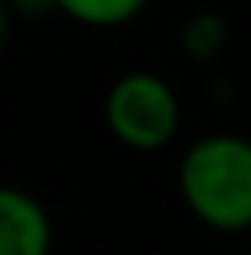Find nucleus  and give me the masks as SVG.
<instances>
[{
  "label": "nucleus",
  "instance_id": "obj_1",
  "mask_svg": "<svg viewBox=\"0 0 251 255\" xmlns=\"http://www.w3.org/2000/svg\"><path fill=\"white\" fill-rule=\"evenodd\" d=\"M177 192L207 230H251V137L229 129L196 137L181 155Z\"/></svg>",
  "mask_w": 251,
  "mask_h": 255
},
{
  "label": "nucleus",
  "instance_id": "obj_2",
  "mask_svg": "<svg viewBox=\"0 0 251 255\" xmlns=\"http://www.w3.org/2000/svg\"><path fill=\"white\" fill-rule=\"evenodd\" d=\"M103 122L129 152H163L181 129L177 89L155 70H126L107 85Z\"/></svg>",
  "mask_w": 251,
  "mask_h": 255
},
{
  "label": "nucleus",
  "instance_id": "obj_3",
  "mask_svg": "<svg viewBox=\"0 0 251 255\" xmlns=\"http://www.w3.org/2000/svg\"><path fill=\"white\" fill-rule=\"evenodd\" d=\"M52 218L37 196L19 185H0V255H48Z\"/></svg>",
  "mask_w": 251,
  "mask_h": 255
},
{
  "label": "nucleus",
  "instance_id": "obj_4",
  "mask_svg": "<svg viewBox=\"0 0 251 255\" xmlns=\"http://www.w3.org/2000/svg\"><path fill=\"white\" fill-rule=\"evenodd\" d=\"M148 7V0H56V11L89 30H118L129 26Z\"/></svg>",
  "mask_w": 251,
  "mask_h": 255
},
{
  "label": "nucleus",
  "instance_id": "obj_5",
  "mask_svg": "<svg viewBox=\"0 0 251 255\" xmlns=\"http://www.w3.org/2000/svg\"><path fill=\"white\" fill-rule=\"evenodd\" d=\"M226 37H229L226 19L214 11H200L181 26V45L192 52V59H214L226 45Z\"/></svg>",
  "mask_w": 251,
  "mask_h": 255
},
{
  "label": "nucleus",
  "instance_id": "obj_6",
  "mask_svg": "<svg viewBox=\"0 0 251 255\" xmlns=\"http://www.w3.org/2000/svg\"><path fill=\"white\" fill-rule=\"evenodd\" d=\"M7 7H15L19 15H48L56 11V0H7Z\"/></svg>",
  "mask_w": 251,
  "mask_h": 255
},
{
  "label": "nucleus",
  "instance_id": "obj_7",
  "mask_svg": "<svg viewBox=\"0 0 251 255\" xmlns=\"http://www.w3.org/2000/svg\"><path fill=\"white\" fill-rule=\"evenodd\" d=\"M7 41V0H0V48Z\"/></svg>",
  "mask_w": 251,
  "mask_h": 255
},
{
  "label": "nucleus",
  "instance_id": "obj_8",
  "mask_svg": "<svg viewBox=\"0 0 251 255\" xmlns=\"http://www.w3.org/2000/svg\"><path fill=\"white\" fill-rule=\"evenodd\" d=\"M248 255H251V252H248Z\"/></svg>",
  "mask_w": 251,
  "mask_h": 255
}]
</instances>
